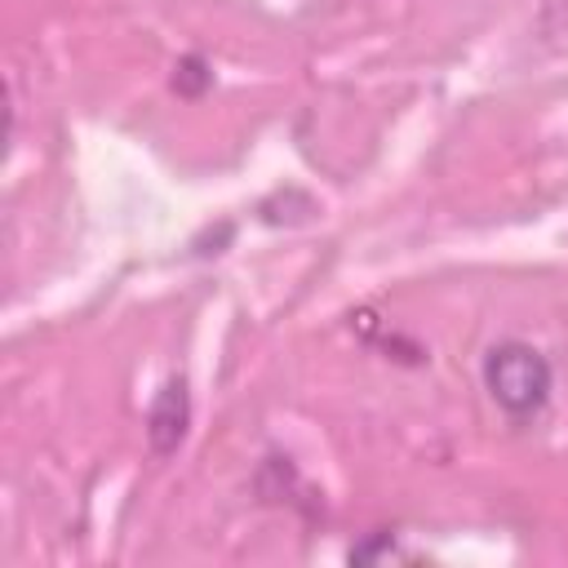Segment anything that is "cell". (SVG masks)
<instances>
[{"label": "cell", "mask_w": 568, "mask_h": 568, "mask_svg": "<svg viewBox=\"0 0 568 568\" xmlns=\"http://www.w3.org/2000/svg\"><path fill=\"white\" fill-rule=\"evenodd\" d=\"M550 382L555 377H550L546 355L528 342H501L484 359V386L493 404L506 408L510 417H532L550 399Z\"/></svg>", "instance_id": "6da1fadb"}, {"label": "cell", "mask_w": 568, "mask_h": 568, "mask_svg": "<svg viewBox=\"0 0 568 568\" xmlns=\"http://www.w3.org/2000/svg\"><path fill=\"white\" fill-rule=\"evenodd\" d=\"M186 422H191V399H186V382L182 377H169L146 413V439H151V453L169 457L178 453L182 435H186Z\"/></svg>", "instance_id": "7a4b0ae2"}]
</instances>
